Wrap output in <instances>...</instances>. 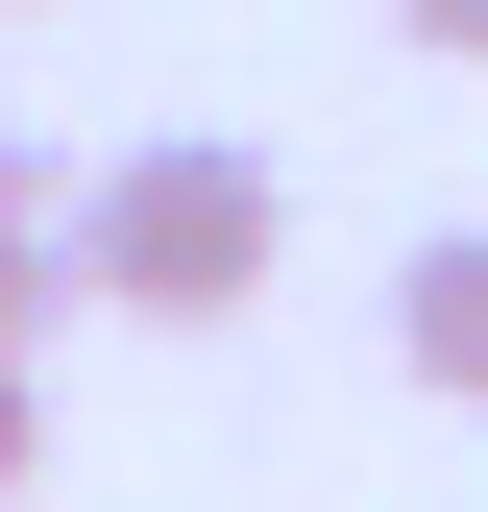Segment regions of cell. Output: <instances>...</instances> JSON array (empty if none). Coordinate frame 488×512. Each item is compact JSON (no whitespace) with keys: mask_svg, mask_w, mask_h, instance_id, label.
I'll return each mask as SVG.
<instances>
[{"mask_svg":"<svg viewBox=\"0 0 488 512\" xmlns=\"http://www.w3.org/2000/svg\"><path fill=\"white\" fill-rule=\"evenodd\" d=\"M269 244H293V171L269 147H122L98 171V317H147V342H220L244 293H269Z\"/></svg>","mask_w":488,"mask_h":512,"instance_id":"cell-1","label":"cell"},{"mask_svg":"<svg viewBox=\"0 0 488 512\" xmlns=\"http://www.w3.org/2000/svg\"><path fill=\"white\" fill-rule=\"evenodd\" d=\"M74 293H98V171H49V147H0V342H49Z\"/></svg>","mask_w":488,"mask_h":512,"instance_id":"cell-2","label":"cell"},{"mask_svg":"<svg viewBox=\"0 0 488 512\" xmlns=\"http://www.w3.org/2000/svg\"><path fill=\"white\" fill-rule=\"evenodd\" d=\"M391 366H415L440 415H488V220H440V244L391 269Z\"/></svg>","mask_w":488,"mask_h":512,"instance_id":"cell-3","label":"cell"},{"mask_svg":"<svg viewBox=\"0 0 488 512\" xmlns=\"http://www.w3.org/2000/svg\"><path fill=\"white\" fill-rule=\"evenodd\" d=\"M25 464H49V366L0 342V488H25Z\"/></svg>","mask_w":488,"mask_h":512,"instance_id":"cell-4","label":"cell"},{"mask_svg":"<svg viewBox=\"0 0 488 512\" xmlns=\"http://www.w3.org/2000/svg\"><path fill=\"white\" fill-rule=\"evenodd\" d=\"M391 25H415V49H440V74H464V49H488V0H391Z\"/></svg>","mask_w":488,"mask_h":512,"instance_id":"cell-5","label":"cell"}]
</instances>
